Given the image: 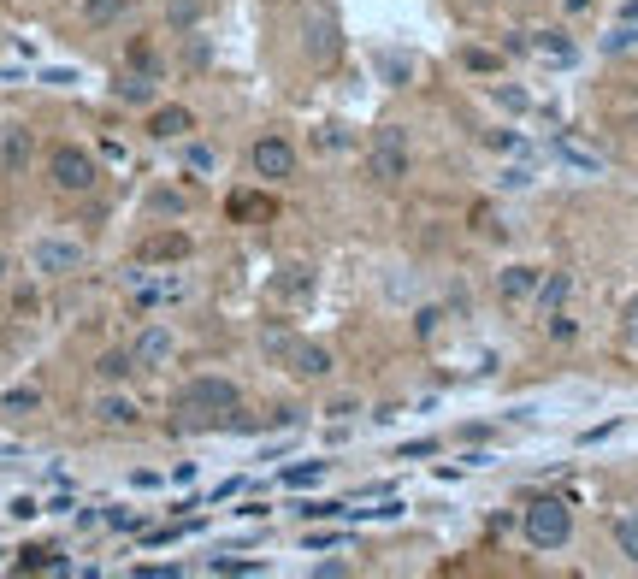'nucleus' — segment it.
<instances>
[{"mask_svg":"<svg viewBox=\"0 0 638 579\" xmlns=\"http://www.w3.org/2000/svg\"><path fill=\"white\" fill-rule=\"evenodd\" d=\"M178 160H184V172H190V178H213V166H219V154H213L207 142H190V136L178 142Z\"/></svg>","mask_w":638,"mask_h":579,"instance_id":"nucleus-19","label":"nucleus"},{"mask_svg":"<svg viewBox=\"0 0 638 579\" xmlns=\"http://www.w3.org/2000/svg\"><path fill=\"white\" fill-rule=\"evenodd\" d=\"M461 65H467V71H497V54H485V48H467V54H461Z\"/></svg>","mask_w":638,"mask_h":579,"instance_id":"nucleus-38","label":"nucleus"},{"mask_svg":"<svg viewBox=\"0 0 638 579\" xmlns=\"http://www.w3.org/2000/svg\"><path fill=\"white\" fill-rule=\"evenodd\" d=\"M621 343H627V355L638 361V296L621 308Z\"/></svg>","mask_w":638,"mask_h":579,"instance_id":"nucleus-31","label":"nucleus"},{"mask_svg":"<svg viewBox=\"0 0 638 579\" xmlns=\"http://www.w3.org/2000/svg\"><path fill=\"white\" fill-rule=\"evenodd\" d=\"M319 473H325V461H296V467H284V485L302 491V485H314Z\"/></svg>","mask_w":638,"mask_h":579,"instance_id":"nucleus-28","label":"nucleus"},{"mask_svg":"<svg viewBox=\"0 0 638 579\" xmlns=\"http://www.w3.org/2000/svg\"><path fill=\"white\" fill-rule=\"evenodd\" d=\"M184 255H190V237H184V231H154V237L136 249V260H142V266H154V260H172V266H178Z\"/></svg>","mask_w":638,"mask_h":579,"instance_id":"nucleus-13","label":"nucleus"},{"mask_svg":"<svg viewBox=\"0 0 638 579\" xmlns=\"http://www.w3.org/2000/svg\"><path fill=\"white\" fill-rule=\"evenodd\" d=\"M260 349H266V355H272V361L284 367V355L296 349V331H284V325H266V337H260Z\"/></svg>","mask_w":638,"mask_h":579,"instance_id":"nucleus-23","label":"nucleus"},{"mask_svg":"<svg viewBox=\"0 0 638 579\" xmlns=\"http://www.w3.org/2000/svg\"><path fill=\"white\" fill-rule=\"evenodd\" d=\"M136 414H142V408H136L130 396H101V402H95V420H101V426H113V432L136 426Z\"/></svg>","mask_w":638,"mask_h":579,"instance_id":"nucleus-18","label":"nucleus"},{"mask_svg":"<svg viewBox=\"0 0 638 579\" xmlns=\"http://www.w3.org/2000/svg\"><path fill=\"white\" fill-rule=\"evenodd\" d=\"M190 125H195V119L184 113V107H160V113L148 119V136H154V142H184Z\"/></svg>","mask_w":638,"mask_h":579,"instance_id":"nucleus-16","label":"nucleus"},{"mask_svg":"<svg viewBox=\"0 0 638 579\" xmlns=\"http://www.w3.org/2000/svg\"><path fill=\"white\" fill-rule=\"evenodd\" d=\"M550 154H556L562 166H574V172H603V154H597V148H585V142H574V136H556V142H550Z\"/></svg>","mask_w":638,"mask_h":579,"instance_id":"nucleus-14","label":"nucleus"},{"mask_svg":"<svg viewBox=\"0 0 638 579\" xmlns=\"http://www.w3.org/2000/svg\"><path fill=\"white\" fill-rule=\"evenodd\" d=\"M568 296H574V278L568 272H544V284H538V314H562L568 308Z\"/></svg>","mask_w":638,"mask_h":579,"instance_id":"nucleus-15","label":"nucleus"},{"mask_svg":"<svg viewBox=\"0 0 638 579\" xmlns=\"http://www.w3.org/2000/svg\"><path fill=\"white\" fill-rule=\"evenodd\" d=\"M591 6H597V0H562V12H568V18H579V12H591Z\"/></svg>","mask_w":638,"mask_h":579,"instance_id":"nucleus-43","label":"nucleus"},{"mask_svg":"<svg viewBox=\"0 0 638 579\" xmlns=\"http://www.w3.org/2000/svg\"><path fill=\"white\" fill-rule=\"evenodd\" d=\"M497 101H503L509 113H526V107H532V101H526V89H509V83H497Z\"/></svg>","mask_w":638,"mask_h":579,"instance_id":"nucleus-36","label":"nucleus"},{"mask_svg":"<svg viewBox=\"0 0 638 579\" xmlns=\"http://www.w3.org/2000/svg\"><path fill=\"white\" fill-rule=\"evenodd\" d=\"M568 538H574V509L568 503H556V497L526 503V544L532 550H562Z\"/></svg>","mask_w":638,"mask_h":579,"instance_id":"nucleus-2","label":"nucleus"},{"mask_svg":"<svg viewBox=\"0 0 638 579\" xmlns=\"http://www.w3.org/2000/svg\"><path fill=\"white\" fill-rule=\"evenodd\" d=\"M48 178H54V190H65V195H89L95 184H101V166H95L89 148L60 142V148L48 154Z\"/></svg>","mask_w":638,"mask_h":579,"instance_id":"nucleus-3","label":"nucleus"},{"mask_svg":"<svg viewBox=\"0 0 638 579\" xmlns=\"http://www.w3.org/2000/svg\"><path fill=\"white\" fill-rule=\"evenodd\" d=\"M379 71H384V83H396V89H402V83L414 77V60H408V54H379Z\"/></svg>","mask_w":638,"mask_h":579,"instance_id":"nucleus-27","label":"nucleus"},{"mask_svg":"<svg viewBox=\"0 0 638 579\" xmlns=\"http://www.w3.org/2000/svg\"><path fill=\"white\" fill-rule=\"evenodd\" d=\"M249 166H255V178H266V184L296 178V148L284 136H260L255 148H249Z\"/></svg>","mask_w":638,"mask_h":579,"instance_id":"nucleus-6","label":"nucleus"},{"mask_svg":"<svg viewBox=\"0 0 638 579\" xmlns=\"http://www.w3.org/2000/svg\"><path fill=\"white\" fill-rule=\"evenodd\" d=\"M314 290V272L308 266H284V278H278V296H290V302H302Z\"/></svg>","mask_w":638,"mask_h":579,"instance_id":"nucleus-22","label":"nucleus"},{"mask_svg":"<svg viewBox=\"0 0 638 579\" xmlns=\"http://www.w3.org/2000/svg\"><path fill=\"white\" fill-rule=\"evenodd\" d=\"M627 48H638V0H627V6H621L615 30L603 36V54H627Z\"/></svg>","mask_w":638,"mask_h":579,"instance_id":"nucleus-17","label":"nucleus"},{"mask_svg":"<svg viewBox=\"0 0 638 579\" xmlns=\"http://www.w3.org/2000/svg\"><path fill=\"white\" fill-rule=\"evenodd\" d=\"M125 71H142V77H154V83H160V71H166V65H160V54H154L148 42H136V48H130V60H125Z\"/></svg>","mask_w":638,"mask_h":579,"instance_id":"nucleus-24","label":"nucleus"},{"mask_svg":"<svg viewBox=\"0 0 638 579\" xmlns=\"http://www.w3.org/2000/svg\"><path fill=\"white\" fill-rule=\"evenodd\" d=\"M30 266L42 278H71L83 266V243H71V237H36L30 243Z\"/></svg>","mask_w":638,"mask_h":579,"instance_id":"nucleus-5","label":"nucleus"},{"mask_svg":"<svg viewBox=\"0 0 638 579\" xmlns=\"http://www.w3.org/2000/svg\"><path fill=\"white\" fill-rule=\"evenodd\" d=\"M24 154H30L24 130H6V166H24Z\"/></svg>","mask_w":638,"mask_h":579,"instance_id":"nucleus-35","label":"nucleus"},{"mask_svg":"<svg viewBox=\"0 0 638 579\" xmlns=\"http://www.w3.org/2000/svg\"><path fill=\"white\" fill-rule=\"evenodd\" d=\"M201 12H207V0H172V24H178V30H195Z\"/></svg>","mask_w":638,"mask_h":579,"instance_id":"nucleus-29","label":"nucleus"},{"mask_svg":"<svg viewBox=\"0 0 638 579\" xmlns=\"http://www.w3.org/2000/svg\"><path fill=\"white\" fill-rule=\"evenodd\" d=\"M538 284H544V272H538V266H503V272H497V296L514 302V308H520V302H532V296H538Z\"/></svg>","mask_w":638,"mask_h":579,"instance_id":"nucleus-9","label":"nucleus"},{"mask_svg":"<svg viewBox=\"0 0 638 579\" xmlns=\"http://www.w3.org/2000/svg\"><path fill=\"white\" fill-rule=\"evenodd\" d=\"M243 396L231 379H184L172 390V432H213L225 420H237Z\"/></svg>","mask_w":638,"mask_h":579,"instance_id":"nucleus-1","label":"nucleus"},{"mask_svg":"<svg viewBox=\"0 0 638 579\" xmlns=\"http://www.w3.org/2000/svg\"><path fill=\"white\" fill-rule=\"evenodd\" d=\"M148 207H154V213H190V195H184V190H154Z\"/></svg>","mask_w":638,"mask_h":579,"instance_id":"nucleus-32","label":"nucleus"},{"mask_svg":"<svg viewBox=\"0 0 638 579\" xmlns=\"http://www.w3.org/2000/svg\"><path fill=\"white\" fill-rule=\"evenodd\" d=\"M130 302H136V308L184 302V278H154V284H148V278H136V272H130Z\"/></svg>","mask_w":638,"mask_h":579,"instance_id":"nucleus-10","label":"nucleus"},{"mask_svg":"<svg viewBox=\"0 0 638 579\" xmlns=\"http://www.w3.org/2000/svg\"><path fill=\"white\" fill-rule=\"evenodd\" d=\"M95 373H101V379H130V373H136V355H130V349H113V355H101Z\"/></svg>","mask_w":638,"mask_h":579,"instance_id":"nucleus-26","label":"nucleus"},{"mask_svg":"<svg viewBox=\"0 0 638 579\" xmlns=\"http://www.w3.org/2000/svg\"><path fill=\"white\" fill-rule=\"evenodd\" d=\"M296 515H308V520H343V515H355L349 503H302Z\"/></svg>","mask_w":638,"mask_h":579,"instance_id":"nucleus-33","label":"nucleus"},{"mask_svg":"<svg viewBox=\"0 0 638 579\" xmlns=\"http://www.w3.org/2000/svg\"><path fill=\"white\" fill-rule=\"evenodd\" d=\"M207 574H260V562H231V556H213Z\"/></svg>","mask_w":638,"mask_h":579,"instance_id":"nucleus-34","label":"nucleus"},{"mask_svg":"<svg viewBox=\"0 0 638 579\" xmlns=\"http://www.w3.org/2000/svg\"><path fill=\"white\" fill-rule=\"evenodd\" d=\"M113 95H119L125 107H148V101H154V77H142V71H125V77L113 83Z\"/></svg>","mask_w":638,"mask_h":579,"instance_id":"nucleus-20","label":"nucleus"},{"mask_svg":"<svg viewBox=\"0 0 638 579\" xmlns=\"http://www.w3.org/2000/svg\"><path fill=\"white\" fill-rule=\"evenodd\" d=\"M302 48H308V60H337V24L325 18V12H308L302 18Z\"/></svg>","mask_w":638,"mask_h":579,"instance_id":"nucleus-8","label":"nucleus"},{"mask_svg":"<svg viewBox=\"0 0 638 579\" xmlns=\"http://www.w3.org/2000/svg\"><path fill=\"white\" fill-rule=\"evenodd\" d=\"M231 213H237V219H255L260 201H255V195H237V201H231Z\"/></svg>","mask_w":638,"mask_h":579,"instance_id":"nucleus-40","label":"nucleus"},{"mask_svg":"<svg viewBox=\"0 0 638 579\" xmlns=\"http://www.w3.org/2000/svg\"><path fill=\"white\" fill-rule=\"evenodd\" d=\"M544 331H550L556 343H568V337H574V320H568V314H544Z\"/></svg>","mask_w":638,"mask_h":579,"instance_id":"nucleus-37","label":"nucleus"},{"mask_svg":"<svg viewBox=\"0 0 638 579\" xmlns=\"http://www.w3.org/2000/svg\"><path fill=\"white\" fill-rule=\"evenodd\" d=\"M408 166H414V154H408V136L396 125H384L373 142H367V178H379V184H402L408 178Z\"/></svg>","mask_w":638,"mask_h":579,"instance_id":"nucleus-4","label":"nucleus"},{"mask_svg":"<svg viewBox=\"0 0 638 579\" xmlns=\"http://www.w3.org/2000/svg\"><path fill=\"white\" fill-rule=\"evenodd\" d=\"M125 6L130 0H83V24H95V30H101V24H119Z\"/></svg>","mask_w":638,"mask_h":579,"instance_id":"nucleus-21","label":"nucleus"},{"mask_svg":"<svg viewBox=\"0 0 638 579\" xmlns=\"http://www.w3.org/2000/svg\"><path fill=\"white\" fill-rule=\"evenodd\" d=\"M526 48H532L538 60H550V65H574L579 60L574 36H562V30H532V36H526Z\"/></svg>","mask_w":638,"mask_h":579,"instance_id":"nucleus-12","label":"nucleus"},{"mask_svg":"<svg viewBox=\"0 0 638 579\" xmlns=\"http://www.w3.org/2000/svg\"><path fill=\"white\" fill-rule=\"evenodd\" d=\"M0 408H6V414H30V408H42V390H36V385L6 390V396H0Z\"/></svg>","mask_w":638,"mask_h":579,"instance_id":"nucleus-25","label":"nucleus"},{"mask_svg":"<svg viewBox=\"0 0 638 579\" xmlns=\"http://www.w3.org/2000/svg\"><path fill=\"white\" fill-rule=\"evenodd\" d=\"M284 367H290L296 379H325V373H331V349H325V343H302V337H296V349L284 355Z\"/></svg>","mask_w":638,"mask_h":579,"instance_id":"nucleus-11","label":"nucleus"},{"mask_svg":"<svg viewBox=\"0 0 638 579\" xmlns=\"http://www.w3.org/2000/svg\"><path fill=\"white\" fill-rule=\"evenodd\" d=\"M107 526H119V532H136V515H125V509H113V515H107Z\"/></svg>","mask_w":638,"mask_h":579,"instance_id":"nucleus-42","label":"nucleus"},{"mask_svg":"<svg viewBox=\"0 0 638 579\" xmlns=\"http://www.w3.org/2000/svg\"><path fill=\"white\" fill-rule=\"evenodd\" d=\"M526 184H532V172H526V166H509V172H503V190H526Z\"/></svg>","mask_w":638,"mask_h":579,"instance_id":"nucleus-39","label":"nucleus"},{"mask_svg":"<svg viewBox=\"0 0 638 579\" xmlns=\"http://www.w3.org/2000/svg\"><path fill=\"white\" fill-rule=\"evenodd\" d=\"M491 148H503V154H520V136H514V130H497V136H491Z\"/></svg>","mask_w":638,"mask_h":579,"instance_id":"nucleus-41","label":"nucleus"},{"mask_svg":"<svg viewBox=\"0 0 638 579\" xmlns=\"http://www.w3.org/2000/svg\"><path fill=\"white\" fill-rule=\"evenodd\" d=\"M615 538H621V556H627V562H638V509H633V515H621Z\"/></svg>","mask_w":638,"mask_h":579,"instance_id":"nucleus-30","label":"nucleus"},{"mask_svg":"<svg viewBox=\"0 0 638 579\" xmlns=\"http://www.w3.org/2000/svg\"><path fill=\"white\" fill-rule=\"evenodd\" d=\"M130 355H136V367H166V361L178 355V337H172L166 325H142V331L130 337Z\"/></svg>","mask_w":638,"mask_h":579,"instance_id":"nucleus-7","label":"nucleus"}]
</instances>
